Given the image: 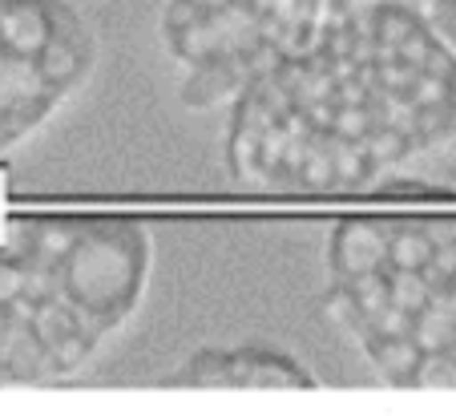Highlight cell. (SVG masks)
Returning <instances> with one entry per match:
<instances>
[{"label":"cell","mask_w":456,"mask_h":416,"mask_svg":"<svg viewBox=\"0 0 456 416\" xmlns=\"http://www.w3.org/2000/svg\"><path fill=\"white\" fill-rule=\"evenodd\" d=\"M456 142V45L404 0H347L226 110L223 166L263 194H360Z\"/></svg>","instance_id":"6da1fadb"},{"label":"cell","mask_w":456,"mask_h":416,"mask_svg":"<svg viewBox=\"0 0 456 416\" xmlns=\"http://www.w3.org/2000/svg\"><path fill=\"white\" fill-rule=\"evenodd\" d=\"M154 234L121 215L0 207V384H69L138 320Z\"/></svg>","instance_id":"7a4b0ae2"},{"label":"cell","mask_w":456,"mask_h":416,"mask_svg":"<svg viewBox=\"0 0 456 416\" xmlns=\"http://www.w3.org/2000/svg\"><path fill=\"white\" fill-rule=\"evenodd\" d=\"M323 312L384 384L456 388V223L379 215L331 223Z\"/></svg>","instance_id":"3957f363"},{"label":"cell","mask_w":456,"mask_h":416,"mask_svg":"<svg viewBox=\"0 0 456 416\" xmlns=\"http://www.w3.org/2000/svg\"><path fill=\"white\" fill-rule=\"evenodd\" d=\"M336 0H162L158 49L190 113L231 110L258 77L303 53Z\"/></svg>","instance_id":"277c9868"},{"label":"cell","mask_w":456,"mask_h":416,"mask_svg":"<svg viewBox=\"0 0 456 416\" xmlns=\"http://www.w3.org/2000/svg\"><path fill=\"white\" fill-rule=\"evenodd\" d=\"M102 65V37L69 0H0V154L25 146Z\"/></svg>","instance_id":"5b68a950"},{"label":"cell","mask_w":456,"mask_h":416,"mask_svg":"<svg viewBox=\"0 0 456 416\" xmlns=\"http://www.w3.org/2000/svg\"><path fill=\"white\" fill-rule=\"evenodd\" d=\"M174 384L202 388H315V372L271 344H207L170 372Z\"/></svg>","instance_id":"8992f818"}]
</instances>
